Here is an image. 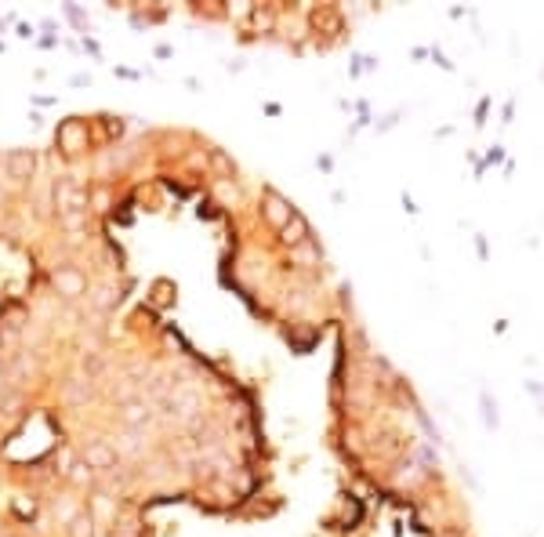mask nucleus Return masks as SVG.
Wrapping results in <instances>:
<instances>
[{
	"label": "nucleus",
	"instance_id": "obj_1",
	"mask_svg": "<svg viewBox=\"0 0 544 537\" xmlns=\"http://www.w3.org/2000/svg\"><path fill=\"white\" fill-rule=\"evenodd\" d=\"M55 207L58 214H73V211H87L91 207V189L80 185L76 178H58L55 182Z\"/></svg>",
	"mask_w": 544,
	"mask_h": 537
},
{
	"label": "nucleus",
	"instance_id": "obj_2",
	"mask_svg": "<svg viewBox=\"0 0 544 537\" xmlns=\"http://www.w3.org/2000/svg\"><path fill=\"white\" fill-rule=\"evenodd\" d=\"M51 283H55V291L62 298H69V302H76V298L87 294V276L80 273L76 265H58L55 273H51Z\"/></svg>",
	"mask_w": 544,
	"mask_h": 537
},
{
	"label": "nucleus",
	"instance_id": "obj_3",
	"mask_svg": "<svg viewBox=\"0 0 544 537\" xmlns=\"http://www.w3.org/2000/svg\"><path fill=\"white\" fill-rule=\"evenodd\" d=\"M117 461H120V454L109 439H91L84 447V465L91 472H117Z\"/></svg>",
	"mask_w": 544,
	"mask_h": 537
},
{
	"label": "nucleus",
	"instance_id": "obj_4",
	"mask_svg": "<svg viewBox=\"0 0 544 537\" xmlns=\"http://www.w3.org/2000/svg\"><path fill=\"white\" fill-rule=\"evenodd\" d=\"M4 171H8L11 182L26 185L29 178H33V171H37V153L33 149H11L4 156Z\"/></svg>",
	"mask_w": 544,
	"mask_h": 537
},
{
	"label": "nucleus",
	"instance_id": "obj_5",
	"mask_svg": "<svg viewBox=\"0 0 544 537\" xmlns=\"http://www.w3.org/2000/svg\"><path fill=\"white\" fill-rule=\"evenodd\" d=\"M120 421H124V429L138 432V429H146V425L153 421V407L142 403V400H131V403L120 407Z\"/></svg>",
	"mask_w": 544,
	"mask_h": 537
},
{
	"label": "nucleus",
	"instance_id": "obj_6",
	"mask_svg": "<svg viewBox=\"0 0 544 537\" xmlns=\"http://www.w3.org/2000/svg\"><path fill=\"white\" fill-rule=\"evenodd\" d=\"M87 302H91L94 309H99V312H109V309H113V305L120 302V294H117L113 287H109V283H99L94 291H87Z\"/></svg>",
	"mask_w": 544,
	"mask_h": 537
},
{
	"label": "nucleus",
	"instance_id": "obj_7",
	"mask_svg": "<svg viewBox=\"0 0 544 537\" xmlns=\"http://www.w3.org/2000/svg\"><path fill=\"white\" fill-rule=\"evenodd\" d=\"M265 214L272 218V225H283V222H291V207H287V203L276 196V193H269V200H265Z\"/></svg>",
	"mask_w": 544,
	"mask_h": 537
},
{
	"label": "nucleus",
	"instance_id": "obj_8",
	"mask_svg": "<svg viewBox=\"0 0 544 537\" xmlns=\"http://www.w3.org/2000/svg\"><path fill=\"white\" fill-rule=\"evenodd\" d=\"M69 537H94V515L91 512H76L73 515V523L66 527Z\"/></svg>",
	"mask_w": 544,
	"mask_h": 537
},
{
	"label": "nucleus",
	"instance_id": "obj_9",
	"mask_svg": "<svg viewBox=\"0 0 544 537\" xmlns=\"http://www.w3.org/2000/svg\"><path fill=\"white\" fill-rule=\"evenodd\" d=\"M66 479H69L73 486H91V483H94V472H91L84 461H76V465L66 468Z\"/></svg>",
	"mask_w": 544,
	"mask_h": 537
},
{
	"label": "nucleus",
	"instance_id": "obj_10",
	"mask_svg": "<svg viewBox=\"0 0 544 537\" xmlns=\"http://www.w3.org/2000/svg\"><path fill=\"white\" fill-rule=\"evenodd\" d=\"M58 222L66 225L69 232H76V229H84L87 225V211H73V214H58Z\"/></svg>",
	"mask_w": 544,
	"mask_h": 537
},
{
	"label": "nucleus",
	"instance_id": "obj_11",
	"mask_svg": "<svg viewBox=\"0 0 544 537\" xmlns=\"http://www.w3.org/2000/svg\"><path fill=\"white\" fill-rule=\"evenodd\" d=\"M211 160H214V167H218V171H226V175H232V164H229V160H226V156H221L218 149H211Z\"/></svg>",
	"mask_w": 544,
	"mask_h": 537
},
{
	"label": "nucleus",
	"instance_id": "obj_12",
	"mask_svg": "<svg viewBox=\"0 0 544 537\" xmlns=\"http://www.w3.org/2000/svg\"><path fill=\"white\" fill-rule=\"evenodd\" d=\"M4 200H8V196H4V189H0V203H4Z\"/></svg>",
	"mask_w": 544,
	"mask_h": 537
}]
</instances>
